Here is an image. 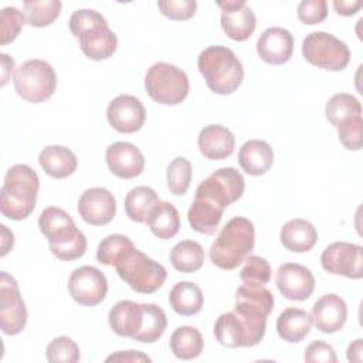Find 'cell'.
<instances>
[{"label":"cell","mask_w":363,"mask_h":363,"mask_svg":"<svg viewBox=\"0 0 363 363\" xmlns=\"http://www.w3.org/2000/svg\"><path fill=\"white\" fill-rule=\"evenodd\" d=\"M38 227L47 238L50 251L61 261H74L86 251V237L79 231L72 217L62 208L50 206L38 218Z\"/></svg>","instance_id":"1"},{"label":"cell","mask_w":363,"mask_h":363,"mask_svg":"<svg viewBox=\"0 0 363 363\" xmlns=\"http://www.w3.org/2000/svg\"><path fill=\"white\" fill-rule=\"evenodd\" d=\"M40 179L27 164L11 166L0 190V211L10 220H24L35 208Z\"/></svg>","instance_id":"2"},{"label":"cell","mask_w":363,"mask_h":363,"mask_svg":"<svg viewBox=\"0 0 363 363\" xmlns=\"http://www.w3.org/2000/svg\"><path fill=\"white\" fill-rule=\"evenodd\" d=\"M69 30L78 38L81 51L94 61L112 57L118 47V37L109 28L105 17L96 10L79 9L69 17Z\"/></svg>","instance_id":"3"},{"label":"cell","mask_w":363,"mask_h":363,"mask_svg":"<svg viewBox=\"0 0 363 363\" xmlns=\"http://www.w3.org/2000/svg\"><path fill=\"white\" fill-rule=\"evenodd\" d=\"M255 228L247 217H233L221 228L210 248V261L221 269H235L251 254Z\"/></svg>","instance_id":"4"},{"label":"cell","mask_w":363,"mask_h":363,"mask_svg":"<svg viewBox=\"0 0 363 363\" xmlns=\"http://www.w3.org/2000/svg\"><path fill=\"white\" fill-rule=\"evenodd\" d=\"M197 67L210 91L218 95L235 92L244 79V67L233 50L223 45L204 48L197 60Z\"/></svg>","instance_id":"5"},{"label":"cell","mask_w":363,"mask_h":363,"mask_svg":"<svg viewBox=\"0 0 363 363\" xmlns=\"http://www.w3.org/2000/svg\"><path fill=\"white\" fill-rule=\"evenodd\" d=\"M122 281L139 294H153L166 281V268L138 248L128 250L115 264Z\"/></svg>","instance_id":"6"},{"label":"cell","mask_w":363,"mask_h":363,"mask_svg":"<svg viewBox=\"0 0 363 363\" xmlns=\"http://www.w3.org/2000/svg\"><path fill=\"white\" fill-rule=\"evenodd\" d=\"M145 89L157 104L179 105L189 95V77L173 64L155 62L145 75Z\"/></svg>","instance_id":"7"},{"label":"cell","mask_w":363,"mask_h":363,"mask_svg":"<svg viewBox=\"0 0 363 363\" xmlns=\"http://www.w3.org/2000/svg\"><path fill=\"white\" fill-rule=\"evenodd\" d=\"M14 89L20 98L40 104L52 96L57 88V74L44 60H28L14 72Z\"/></svg>","instance_id":"8"},{"label":"cell","mask_w":363,"mask_h":363,"mask_svg":"<svg viewBox=\"0 0 363 363\" xmlns=\"http://www.w3.org/2000/svg\"><path fill=\"white\" fill-rule=\"evenodd\" d=\"M303 58L326 71H342L350 61V51L345 41L326 31L309 33L302 41Z\"/></svg>","instance_id":"9"},{"label":"cell","mask_w":363,"mask_h":363,"mask_svg":"<svg viewBox=\"0 0 363 363\" xmlns=\"http://www.w3.org/2000/svg\"><path fill=\"white\" fill-rule=\"evenodd\" d=\"M244 189V177L237 169L221 167L197 186L194 197L207 199L225 210L230 204L241 199Z\"/></svg>","instance_id":"10"},{"label":"cell","mask_w":363,"mask_h":363,"mask_svg":"<svg viewBox=\"0 0 363 363\" xmlns=\"http://www.w3.org/2000/svg\"><path fill=\"white\" fill-rule=\"evenodd\" d=\"M27 323V308L18 284L6 271L0 274V326L4 335H18Z\"/></svg>","instance_id":"11"},{"label":"cell","mask_w":363,"mask_h":363,"mask_svg":"<svg viewBox=\"0 0 363 363\" xmlns=\"http://www.w3.org/2000/svg\"><path fill=\"white\" fill-rule=\"evenodd\" d=\"M320 264L332 275L360 279L363 277V247L347 241H335L323 250Z\"/></svg>","instance_id":"12"},{"label":"cell","mask_w":363,"mask_h":363,"mask_svg":"<svg viewBox=\"0 0 363 363\" xmlns=\"http://www.w3.org/2000/svg\"><path fill=\"white\" fill-rule=\"evenodd\" d=\"M68 292L81 306H96L108 294L106 277L92 265L75 268L68 278Z\"/></svg>","instance_id":"13"},{"label":"cell","mask_w":363,"mask_h":363,"mask_svg":"<svg viewBox=\"0 0 363 363\" xmlns=\"http://www.w3.org/2000/svg\"><path fill=\"white\" fill-rule=\"evenodd\" d=\"M106 119L115 130L121 133H133L145 125L146 109L136 96L122 94L109 102L106 108Z\"/></svg>","instance_id":"14"},{"label":"cell","mask_w":363,"mask_h":363,"mask_svg":"<svg viewBox=\"0 0 363 363\" xmlns=\"http://www.w3.org/2000/svg\"><path fill=\"white\" fill-rule=\"evenodd\" d=\"M275 284L281 295L289 301H306L315 289V277L309 268L285 262L275 272Z\"/></svg>","instance_id":"15"},{"label":"cell","mask_w":363,"mask_h":363,"mask_svg":"<svg viewBox=\"0 0 363 363\" xmlns=\"http://www.w3.org/2000/svg\"><path fill=\"white\" fill-rule=\"evenodd\" d=\"M217 6L221 9L220 21L227 37L234 41H245L252 35L257 27V17L244 0L217 1Z\"/></svg>","instance_id":"16"},{"label":"cell","mask_w":363,"mask_h":363,"mask_svg":"<svg viewBox=\"0 0 363 363\" xmlns=\"http://www.w3.org/2000/svg\"><path fill=\"white\" fill-rule=\"evenodd\" d=\"M81 218L91 225H106L116 214V200L105 187L86 189L78 200Z\"/></svg>","instance_id":"17"},{"label":"cell","mask_w":363,"mask_h":363,"mask_svg":"<svg viewBox=\"0 0 363 363\" xmlns=\"http://www.w3.org/2000/svg\"><path fill=\"white\" fill-rule=\"evenodd\" d=\"M105 160L112 174L119 179H133L145 169V156L129 142H115L108 146Z\"/></svg>","instance_id":"18"},{"label":"cell","mask_w":363,"mask_h":363,"mask_svg":"<svg viewBox=\"0 0 363 363\" xmlns=\"http://www.w3.org/2000/svg\"><path fill=\"white\" fill-rule=\"evenodd\" d=\"M259 58L271 65H282L289 61L294 52L292 34L284 27L267 28L257 41Z\"/></svg>","instance_id":"19"},{"label":"cell","mask_w":363,"mask_h":363,"mask_svg":"<svg viewBox=\"0 0 363 363\" xmlns=\"http://www.w3.org/2000/svg\"><path fill=\"white\" fill-rule=\"evenodd\" d=\"M347 319V303L337 294L320 296L312 306V320L318 330L335 333L340 330Z\"/></svg>","instance_id":"20"},{"label":"cell","mask_w":363,"mask_h":363,"mask_svg":"<svg viewBox=\"0 0 363 363\" xmlns=\"http://www.w3.org/2000/svg\"><path fill=\"white\" fill-rule=\"evenodd\" d=\"M197 145L206 159L223 160L233 155L235 138L233 132L223 125H207L200 130Z\"/></svg>","instance_id":"21"},{"label":"cell","mask_w":363,"mask_h":363,"mask_svg":"<svg viewBox=\"0 0 363 363\" xmlns=\"http://www.w3.org/2000/svg\"><path fill=\"white\" fill-rule=\"evenodd\" d=\"M214 336L220 345L230 349L255 346L247 325L234 311L221 313L217 318L214 323Z\"/></svg>","instance_id":"22"},{"label":"cell","mask_w":363,"mask_h":363,"mask_svg":"<svg viewBox=\"0 0 363 363\" xmlns=\"http://www.w3.org/2000/svg\"><path fill=\"white\" fill-rule=\"evenodd\" d=\"M108 322L118 336L135 339L143 325V306L128 299L119 301L111 308Z\"/></svg>","instance_id":"23"},{"label":"cell","mask_w":363,"mask_h":363,"mask_svg":"<svg viewBox=\"0 0 363 363\" xmlns=\"http://www.w3.org/2000/svg\"><path fill=\"white\" fill-rule=\"evenodd\" d=\"M238 163L250 176L265 174L274 164V150L265 140L250 139L240 147Z\"/></svg>","instance_id":"24"},{"label":"cell","mask_w":363,"mask_h":363,"mask_svg":"<svg viewBox=\"0 0 363 363\" xmlns=\"http://www.w3.org/2000/svg\"><path fill=\"white\" fill-rule=\"evenodd\" d=\"M38 163L48 176L54 179H65L77 170L78 159L71 149L60 145H50L40 152Z\"/></svg>","instance_id":"25"},{"label":"cell","mask_w":363,"mask_h":363,"mask_svg":"<svg viewBox=\"0 0 363 363\" xmlns=\"http://www.w3.org/2000/svg\"><path fill=\"white\" fill-rule=\"evenodd\" d=\"M279 238L281 244L288 251L306 252L315 247L318 241V231L308 220L292 218L282 225Z\"/></svg>","instance_id":"26"},{"label":"cell","mask_w":363,"mask_h":363,"mask_svg":"<svg viewBox=\"0 0 363 363\" xmlns=\"http://www.w3.org/2000/svg\"><path fill=\"white\" fill-rule=\"evenodd\" d=\"M312 315L299 308H286L277 319L278 336L288 343H298L306 337L312 328Z\"/></svg>","instance_id":"27"},{"label":"cell","mask_w":363,"mask_h":363,"mask_svg":"<svg viewBox=\"0 0 363 363\" xmlns=\"http://www.w3.org/2000/svg\"><path fill=\"white\" fill-rule=\"evenodd\" d=\"M223 213L224 208L211 203L210 200L203 197H194V201L187 213V220L194 231L211 235L220 225Z\"/></svg>","instance_id":"28"},{"label":"cell","mask_w":363,"mask_h":363,"mask_svg":"<svg viewBox=\"0 0 363 363\" xmlns=\"http://www.w3.org/2000/svg\"><path fill=\"white\" fill-rule=\"evenodd\" d=\"M169 302L176 313L182 316H193L201 311L204 295L197 284L191 281H180L170 289Z\"/></svg>","instance_id":"29"},{"label":"cell","mask_w":363,"mask_h":363,"mask_svg":"<svg viewBox=\"0 0 363 363\" xmlns=\"http://www.w3.org/2000/svg\"><path fill=\"white\" fill-rule=\"evenodd\" d=\"M149 230L160 240H169L179 233L180 216L179 210L169 201H160L153 207L146 218Z\"/></svg>","instance_id":"30"},{"label":"cell","mask_w":363,"mask_h":363,"mask_svg":"<svg viewBox=\"0 0 363 363\" xmlns=\"http://www.w3.org/2000/svg\"><path fill=\"white\" fill-rule=\"evenodd\" d=\"M169 346L177 359L191 360L201 354L204 340L199 329L193 326H180L172 333Z\"/></svg>","instance_id":"31"},{"label":"cell","mask_w":363,"mask_h":363,"mask_svg":"<svg viewBox=\"0 0 363 363\" xmlns=\"http://www.w3.org/2000/svg\"><path fill=\"white\" fill-rule=\"evenodd\" d=\"M159 203L157 193L149 186H136L125 196L126 216L136 223H146L147 216Z\"/></svg>","instance_id":"32"},{"label":"cell","mask_w":363,"mask_h":363,"mask_svg":"<svg viewBox=\"0 0 363 363\" xmlns=\"http://www.w3.org/2000/svg\"><path fill=\"white\" fill-rule=\"evenodd\" d=\"M169 258L174 269L179 272L190 274L199 271L203 267L204 250L197 241L183 240L170 250Z\"/></svg>","instance_id":"33"},{"label":"cell","mask_w":363,"mask_h":363,"mask_svg":"<svg viewBox=\"0 0 363 363\" xmlns=\"http://www.w3.org/2000/svg\"><path fill=\"white\" fill-rule=\"evenodd\" d=\"M143 306V325L133 340L142 343L157 342L166 330L167 318L164 311L156 303H142Z\"/></svg>","instance_id":"34"},{"label":"cell","mask_w":363,"mask_h":363,"mask_svg":"<svg viewBox=\"0 0 363 363\" xmlns=\"http://www.w3.org/2000/svg\"><path fill=\"white\" fill-rule=\"evenodd\" d=\"M325 115H326V119L330 122V125L337 128L347 118L362 115V105L359 99L350 94H346V92L335 94L326 102Z\"/></svg>","instance_id":"35"},{"label":"cell","mask_w":363,"mask_h":363,"mask_svg":"<svg viewBox=\"0 0 363 363\" xmlns=\"http://www.w3.org/2000/svg\"><path fill=\"white\" fill-rule=\"evenodd\" d=\"M24 16L26 23L33 27H45L52 24L61 11V1L58 0H26Z\"/></svg>","instance_id":"36"},{"label":"cell","mask_w":363,"mask_h":363,"mask_svg":"<svg viewBox=\"0 0 363 363\" xmlns=\"http://www.w3.org/2000/svg\"><path fill=\"white\" fill-rule=\"evenodd\" d=\"M133 242L129 237L123 234H111L106 235L98 245L96 259L109 267H115L118 259L130 248H133Z\"/></svg>","instance_id":"37"},{"label":"cell","mask_w":363,"mask_h":363,"mask_svg":"<svg viewBox=\"0 0 363 363\" xmlns=\"http://www.w3.org/2000/svg\"><path fill=\"white\" fill-rule=\"evenodd\" d=\"M191 176V163L186 157H174L169 163L166 172V182L170 193H173L174 196L184 194L190 186Z\"/></svg>","instance_id":"38"},{"label":"cell","mask_w":363,"mask_h":363,"mask_svg":"<svg viewBox=\"0 0 363 363\" xmlns=\"http://www.w3.org/2000/svg\"><path fill=\"white\" fill-rule=\"evenodd\" d=\"M45 357L50 363H77L81 353L78 345L71 337L58 336L48 343Z\"/></svg>","instance_id":"39"},{"label":"cell","mask_w":363,"mask_h":363,"mask_svg":"<svg viewBox=\"0 0 363 363\" xmlns=\"http://www.w3.org/2000/svg\"><path fill=\"white\" fill-rule=\"evenodd\" d=\"M240 278L247 285H265L271 279V267L265 258L248 255L240 272Z\"/></svg>","instance_id":"40"},{"label":"cell","mask_w":363,"mask_h":363,"mask_svg":"<svg viewBox=\"0 0 363 363\" xmlns=\"http://www.w3.org/2000/svg\"><path fill=\"white\" fill-rule=\"evenodd\" d=\"M26 21V16L17 7H4L1 10V31H0V44L7 45L14 41L21 31V27Z\"/></svg>","instance_id":"41"},{"label":"cell","mask_w":363,"mask_h":363,"mask_svg":"<svg viewBox=\"0 0 363 363\" xmlns=\"http://www.w3.org/2000/svg\"><path fill=\"white\" fill-rule=\"evenodd\" d=\"M362 128H363L362 115L347 118L337 126L339 140L347 150H360L362 149V143H363Z\"/></svg>","instance_id":"42"},{"label":"cell","mask_w":363,"mask_h":363,"mask_svg":"<svg viewBox=\"0 0 363 363\" xmlns=\"http://www.w3.org/2000/svg\"><path fill=\"white\" fill-rule=\"evenodd\" d=\"M160 13L174 21L189 20L194 16L197 1L194 0H160L157 1Z\"/></svg>","instance_id":"43"},{"label":"cell","mask_w":363,"mask_h":363,"mask_svg":"<svg viewBox=\"0 0 363 363\" xmlns=\"http://www.w3.org/2000/svg\"><path fill=\"white\" fill-rule=\"evenodd\" d=\"M328 16L326 0H302L298 4V18L308 26L322 23Z\"/></svg>","instance_id":"44"},{"label":"cell","mask_w":363,"mask_h":363,"mask_svg":"<svg viewBox=\"0 0 363 363\" xmlns=\"http://www.w3.org/2000/svg\"><path fill=\"white\" fill-rule=\"evenodd\" d=\"M305 362L309 363H336L337 362V356L335 349L322 340H313L312 343L308 345V347L305 349V354H303Z\"/></svg>","instance_id":"45"},{"label":"cell","mask_w":363,"mask_h":363,"mask_svg":"<svg viewBox=\"0 0 363 363\" xmlns=\"http://www.w3.org/2000/svg\"><path fill=\"white\" fill-rule=\"evenodd\" d=\"M152 359L138 350H126V352H116L112 353L111 356L106 357V362H132V363H139V362H150Z\"/></svg>","instance_id":"46"},{"label":"cell","mask_w":363,"mask_h":363,"mask_svg":"<svg viewBox=\"0 0 363 363\" xmlns=\"http://www.w3.org/2000/svg\"><path fill=\"white\" fill-rule=\"evenodd\" d=\"M333 7L336 10L337 14L349 17L353 16L359 11V9L362 7V1H347V0H335L333 1Z\"/></svg>","instance_id":"47"},{"label":"cell","mask_w":363,"mask_h":363,"mask_svg":"<svg viewBox=\"0 0 363 363\" xmlns=\"http://www.w3.org/2000/svg\"><path fill=\"white\" fill-rule=\"evenodd\" d=\"M0 57H1V67H3V69H1V86H4L9 81L13 69H14V60L10 58L7 54H1Z\"/></svg>","instance_id":"48"},{"label":"cell","mask_w":363,"mask_h":363,"mask_svg":"<svg viewBox=\"0 0 363 363\" xmlns=\"http://www.w3.org/2000/svg\"><path fill=\"white\" fill-rule=\"evenodd\" d=\"M0 227H1V257H4L14 245V235L11 231L7 230L4 224H1Z\"/></svg>","instance_id":"49"},{"label":"cell","mask_w":363,"mask_h":363,"mask_svg":"<svg viewBox=\"0 0 363 363\" xmlns=\"http://www.w3.org/2000/svg\"><path fill=\"white\" fill-rule=\"evenodd\" d=\"M362 352H363V340L356 339L347 347V360L349 362H362Z\"/></svg>","instance_id":"50"}]
</instances>
